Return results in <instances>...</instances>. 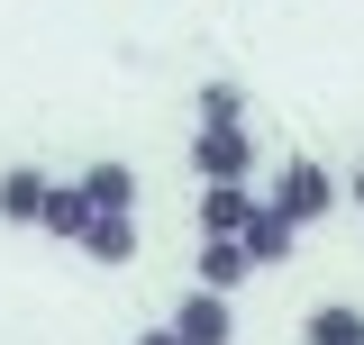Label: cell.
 Here are the masks:
<instances>
[{
    "instance_id": "9c48e42d",
    "label": "cell",
    "mask_w": 364,
    "mask_h": 345,
    "mask_svg": "<svg viewBox=\"0 0 364 345\" xmlns=\"http://www.w3.org/2000/svg\"><path fill=\"white\" fill-rule=\"evenodd\" d=\"M73 246H82L91 263H109V273H119V263H136V218H91Z\"/></svg>"
},
{
    "instance_id": "7c38bea8",
    "label": "cell",
    "mask_w": 364,
    "mask_h": 345,
    "mask_svg": "<svg viewBox=\"0 0 364 345\" xmlns=\"http://www.w3.org/2000/svg\"><path fill=\"white\" fill-rule=\"evenodd\" d=\"M246 119V91L237 82H200V128H237Z\"/></svg>"
},
{
    "instance_id": "5b68a950",
    "label": "cell",
    "mask_w": 364,
    "mask_h": 345,
    "mask_svg": "<svg viewBox=\"0 0 364 345\" xmlns=\"http://www.w3.org/2000/svg\"><path fill=\"white\" fill-rule=\"evenodd\" d=\"M82 182V200H91V218H136V172L119 164V155H100V164H82L73 172Z\"/></svg>"
},
{
    "instance_id": "277c9868",
    "label": "cell",
    "mask_w": 364,
    "mask_h": 345,
    "mask_svg": "<svg viewBox=\"0 0 364 345\" xmlns=\"http://www.w3.org/2000/svg\"><path fill=\"white\" fill-rule=\"evenodd\" d=\"M255 209H264L255 182H200V236H246Z\"/></svg>"
},
{
    "instance_id": "7a4b0ae2",
    "label": "cell",
    "mask_w": 364,
    "mask_h": 345,
    "mask_svg": "<svg viewBox=\"0 0 364 345\" xmlns=\"http://www.w3.org/2000/svg\"><path fill=\"white\" fill-rule=\"evenodd\" d=\"M191 172L200 182H255V128L237 119V128H191Z\"/></svg>"
},
{
    "instance_id": "52a82bcc",
    "label": "cell",
    "mask_w": 364,
    "mask_h": 345,
    "mask_svg": "<svg viewBox=\"0 0 364 345\" xmlns=\"http://www.w3.org/2000/svg\"><path fill=\"white\" fill-rule=\"evenodd\" d=\"M46 191H55V182H46L37 164H9V172H0V218H9V227H37V218H46Z\"/></svg>"
},
{
    "instance_id": "4fadbf2b",
    "label": "cell",
    "mask_w": 364,
    "mask_h": 345,
    "mask_svg": "<svg viewBox=\"0 0 364 345\" xmlns=\"http://www.w3.org/2000/svg\"><path fill=\"white\" fill-rule=\"evenodd\" d=\"M136 345H182V336H173V327H146V336H136Z\"/></svg>"
},
{
    "instance_id": "5bb4252c",
    "label": "cell",
    "mask_w": 364,
    "mask_h": 345,
    "mask_svg": "<svg viewBox=\"0 0 364 345\" xmlns=\"http://www.w3.org/2000/svg\"><path fill=\"white\" fill-rule=\"evenodd\" d=\"M346 200H355V209H364V164H355V172H346Z\"/></svg>"
},
{
    "instance_id": "ba28073f",
    "label": "cell",
    "mask_w": 364,
    "mask_h": 345,
    "mask_svg": "<svg viewBox=\"0 0 364 345\" xmlns=\"http://www.w3.org/2000/svg\"><path fill=\"white\" fill-rule=\"evenodd\" d=\"M237 282H255V263L237 236H200V291H237Z\"/></svg>"
},
{
    "instance_id": "3957f363",
    "label": "cell",
    "mask_w": 364,
    "mask_h": 345,
    "mask_svg": "<svg viewBox=\"0 0 364 345\" xmlns=\"http://www.w3.org/2000/svg\"><path fill=\"white\" fill-rule=\"evenodd\" d=\"M164 327H173L182 345H237V309H228V291H200V282H191Z\"/></svg>"
},
{
    "instance_id": "8fae6325",
    "label": "cell",
    "mask_w": 364,
    "mask_h": 345,
    "mask_svg": "<svg viewBox=\"0 0 364 345\" xmlns=\"http://www.w3.org/2000/svg\"><path fill=\"white\" fill-rule=\"evenodd\" d=\"M46 236H64V246H73V236H82L91 227V200H82V182H55V191H46V218H37Z\"/></svg>"
},
{
    "instance_id": "6da1fadb",
    "label": "cell",
    "mask_w": 364,
    "mask_h": 345,
    "mask_svg": "<svg viewBox=\"0 0 364 345\" xmlns=\"http://www.w3.org/2000/svg\"><path fill=\"white\" fill-rule=\"evenodd\" d=\"M264 200H273L282 218H291V227H318V218L346 200V182H337L328 164H310V155H291V164L273 172V191H264Z\"/></svg>"
},
{
    "instance_id": "30bf717a",
    "label": "cell",
    "mask_w": 364,
    "mask_h": 345,
    "mask_svg": "<svg viewBox=\"0 0 364 345\" xmlns=\"http://www.w3.org/2000/svg\"><path fill=\"white\" fill-rule=\"evenodd\" d=\"M301 336L310 345H364V309L355 300H318L310 318H301Z\"/></svg>"
},
{
    "instance_id": "8992f818",
    "label": "cell",
    "mask_w": 364,
    "mask_h": 345,
    "mask_svg": "<svg viewBox=\"0 0 364 345\" xmlns=\"http://www.w3.org/2000/svg\"><path fill=\"white\" fill-rule=\"evenodd\" d=\"M237 246H246V263H255V273H282V263H291V246H301V227L264 200V209L246 218V236H237Z\"/></svg>"
}]
</instances>
